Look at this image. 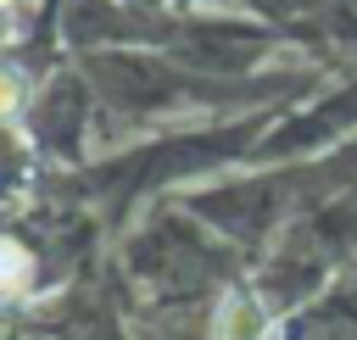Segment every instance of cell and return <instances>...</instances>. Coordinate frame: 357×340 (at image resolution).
<instances>
[{
  "mask_svg": "<svg viewBox=\"0 0 357 340\" xmlns=\"http://www.w3.org/2000/svg\"><path fill=\"white\" fill-rule=\"evenodd\" d=\"M212 340H262V307L240 290H229L212 312Z\"/></svg>",
  "mask_w": 357,
  "mask_h": 340,
  "instance_id": "obj_1",
  "label": "cell"
},
{
  "mask_svg": "<svg viewBox=\"0 0 357 340\" xmlns=\"http://www.w3.org/2000/svg\"><path fill=\"white\" fill-rule=\"evenodd\" d=\"M0 262H6V295H11V301L28 295V284H33V251H28L22 240H6Z\"/></svg>",
  "mask_w": 357,
  "mask_h": 340,
  "instance_id": "obj_2",
  "label": "cell"
}]
</instances>
